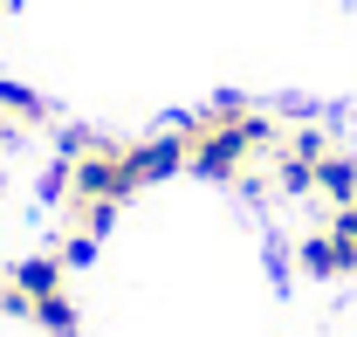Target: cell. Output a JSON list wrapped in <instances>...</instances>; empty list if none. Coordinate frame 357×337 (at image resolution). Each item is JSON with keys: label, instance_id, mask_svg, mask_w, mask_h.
Returning a JSON list of instances; mask_svg holds the SVG:
<instances>
[{"label": "cell", "instance_id": "ba28073f", "mask_svg": "<svg viewBox=\"0 0 357 337\" xmlns=\"http://www.w3.org/2000/svg\"><path fill=\"white\" fill-rule=\"evenodd\" d=\"M96 261V234H69V248H62V268H89Z\"/></svg>", "mask_w": 357, "mask_h": 337}, {"label": "cell", "instance_id": "6da1fadb", "mask_svg": "<svg viewBox=\"0 0 357 337\" xmlns=\"http://www.w3.org/2000/svg\"><path fill=\"white\" fill-rule=\"evenodd\" d=\"M178 138H185V172H199V179H241V166L275 145V124H268L261 110H248L241 96H220V103H206Z\"/></svg>", "mask_w": 357, "mask_h": 337}, {"label": "cell", "instance_id": "3957f363", "mask_svg": "<svg viewBox=\"0 0 357 337\" xmlns=\"http://www.w3.org/2000/svg\"><path fill=\"white\" fill-rule=\"evenodd\" d=\"M7 282L21 289V303H28V310H35V303H48V296H62V254H28Z\"/></svg>", "mask_w": 357, "mask_h": 337}, {"label": "cell", "instance_id": "9c48e42d", "mask_svg": "<svg viewBox=\"0 0 357 337\" xmlns=\"http://www.w3.org/2000/svg\"><path fill=\"white\" fill-rule=\"evenodd\" d=\"M0 7H7V0H0Z\"/></svg>", "mask_w": 357, "mask_h": 337}, {"label": "cell", "instance_id": "52a82bcc", "mask_svg": "<svg viewBox=\"0 0 357 337\" xmlns=\"http://www.w3.org/2000/svg\"><path fill=\"white\" fill-rule=\"evenodd\" d=\"M0 117H14V124H42L48 103L35 96V89H21V83H0Z\"/></svg>", "mask_w": 357, "mask_h": 337}, {"label": "cell", "instance_id": "7a4b0ae2", "mask_svg": "<svg viewBox=\"0 0 357 337\" xmlns=\"http://www.w3.org/2000/svg\"><path fill=\"white\" fill-rule=\"evenodd\" d=\"M124 166H131V186L144 193V186L185 172V138H178V131H165V138H137V145H124Z\"/></svg>", "mask_w": 357, "mask_h": 337}, {"label": "cell", "instance_id": "5b68a950", "mask_svg": "<svg viewBox=\"0 0 357 337\" xmlns=\"http://www.w3.org/2000/svg\"><path fill=\"white\" fill-rule=\"evenodd\" d=\"M316 193H323V200H337V207H357V159L323 152V159H316Z\"/></svg>", "mask_w": 357, "mask_h": 337}, {"label": "cell", "instance_id": "8992f818", "mask_svg": "<svg viewBox=\"0 0 357 337\" xmlns=\"http://www.w3.org/2000/svg\"><path fill=\"white\" fill-rule=\"evenodd\" d=\"M110 213H117V200H76V193H69V234H96V241H103Z\"/></svg>", "mask_w": 357, "mask_h": 337}, {"label": "cell", "instance_id": "277c9868", "mask_svg": "<svg viewBox=\"0 0 357 337\" xmlns=\"http://www.w3.org/2000/svg\"><path fill=\"white\" fill-rule=\"evenodd\" d=\"M303 268H310V275H351V268H357V248H351V241H337V234L323 227V234L303 241Z\"/></svg>", "mask_w": 357, "mask_h": 337}]
</instances>
